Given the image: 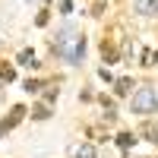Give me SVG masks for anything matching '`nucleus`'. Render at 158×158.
I'll return each mask as SVG.
<instances>
[{"label": "nucleus", "mask_w": 158, "mask_h": 158, "mask_svg": "<svg viewBox=\"0 0 158 158\" xmlns=\"http://www.w3.org/2000/svg\"><path fill=\"white\" fill-rule=\"evenodd\" d=\"M16 63H19V67H32V70H35V67H38L35 51H32V48H22V51H19V57H16Z\"/></svg>", "instance_id": "obj_4"}, {"label": "nucleus", "mask_w": 158, "mask_h": 158, "mask_svg": "<svg viewBox=\"0 0 158 158\" xmlns=\"http://www.w3.org/2000/svg\"><path fill=\"white\" fill-rule=\"evenodd\" d=\"M130 89H133V79L123 76V79H117V89L114 92H117V95H130Z\"/></svg>", "instance_id": "obj_10"}, {"label": "nucleus", "mask_w": 158, "mask_h": 158, "mask_svg": "<svg viewBox=\"0 0 158 158\" xmlns=\"http://www.w3.org/2000/svg\"><path fill=\"white\" fill-rule=\"evenodd\" d=\"M142 136H146L149 142H158V123H155V120H149L146 127H142Z\"/></svg>", "instance_id": "obj_8"}, {"label": "nucleus", "mask_w": 158, "mask_h": 158, "mask_svg": "<svg viewBox=\"0 0 158 158\" xmlns=\"http://www.w3.org/2000/svg\"><path fill=\"white\" fill-rule=\"evenodd\" d=\"M32 117H35V120H48L51 114H48V108H44V104H41V108H35V111H32Z\"/></svg>", "instance_id": "obj_13"}, {"label": "nucleus", "mask_w": 158, "mask_h": 158, "mask_svg": "<svg viewBox=\"0 0 158 158\" xmlns=\"http://www.w3.org/2000/svg\"><path fill=\"white\" fill-rule=\"evenodd\" d=\"M101 57L108 60V63H114V60H117V48H114L111 38H104V41H101Z\"/></svg>", "instance_id": "obj_6"}, {"label": "nucleus", "mask_w": 158, "mask_h": 158, "mask_svg": "<svg viewBox=\"0 0 158 158\" xmlns=\"http://www.w3.org/2000/svg\"><path fill=\"white\" fill-rule=\"evenodd\" d=\"M73 152H76V158H98V152H95V146H92V142H85V146H76Z\"/></svg>", "instance_id": "obj_7"}, {"label": "nucleus", "mask_w": 158, "mask_h": 158, "mask_svg": "<svg viewBox=\"0 0 158 158\" xmlns=\"http://www.w3.org/2000/svg\"><path fill=\"white\" fill-rule=\"evenodd\" d=\"M98 76H101V79H108V82H111V79H114V76H111V70H108V67H101V70H98Z\"/></svg>", "instance_id": "obj_15"}, {"label": "nucleus", "mask_w": 158, "mask_h": 158, "mask_svg": "<svg viewBox=\"0 0 158 158\" xmlns=\"http://www.w3.org/2000/svg\"><path fill=\"white\" fill-rule=\"evenodd\" d=\"M136 13L139 16H155L158 13V0H136Z\"/></svg>", "instance_id": "obj_5"}, {"label": "nucleus", "mask_w": 158, "mask_h": 158, "mask_svg": "<svg viewBox=\"0 0 158 158\" xmlns=\"http://www.w3.org/2000/svg\"><path fill=\"white\" fill-rule=\"evenodd\" d=\"M54 51L57 57H63L67 63H79L85 57V35L76 29V25H63L57 41H54Z\"/></svg>", "instance_id": "obj_1"}, {"label": "nucleus", "mask_w": 158, "mask_h": 158, "mask_svg": "<svg viewBox=\"0 0 158 158\" xmlns=\"http://www.w3.org/2000/svg\"><path fill=\"white\" fill-rule=\"evenodd\" d=\"M41 89V82H38V79H29V82H25V92H38Z\"/></svg>", "instance_id": "obj_14"}, {"label": "nucleus", "mask_w": 158, "mask_h": 158, "mask_svg": "<svg viewBox=\"0 0 158 158\" xmlns=\"http://www.w3.org/2000/svg\"><path fill=\"white\" fill-rule=\"evenodd\" d=\"M25 114H29V111H25V104H13V108H10V114L3 117V120H0V133H10V130H16L19 123H22V117Z\"/></svg>", "instance_id": "obj_3"}, {"label": "nucleus", "mask_w": 158, "mask_h": 158, "mask_svg": "<svg viewBox=\"0 0 158 158\" xmlns=\"http://www.w3.org/2000/svg\"><path fill=\"white\" fill-rule=\"evenodd\" d=\"M16 79V70L6 67V63H0V82H13Z\"/></svg>", "instance_id": "obj_11"}, {"label": "nucleus", "mask_w": 158, "mask_h": 158, "mask_svg": "<svg viewBox=\"0 0 158 158\" xmlns=\"http://www.w3.org/2000/svg\"><path fill=\"white\" fill-rule=\"evenodd\" d=\"M142 63H146V67H155V63H158V54H155L152 48H146V51H142Z\"/></svg>", "instance_id": "obj_12"}, {"label": "nucleus", "mask_w": 158, "mask_h": 158, "mask_svg": "<svg viewBox=\"0 0 158 158\" xmlns=\"http://www.w3.org/2000/svg\"><path fill=\"white\" fill-rule=\"evenodd\" d=\"M158 111V95L152 89H139L133 95V114H155Z\"/></svg>", "instance_id": "obj_2"}, {"label": "nucleus", "mask_w": 158, "mask_h": 158, "mask_svg": "<svg viewBox=\"0 0 158 158\" xmlns=\"http://www.w3.org/2000/svg\"><path fill=\"white\" fill-rule=\"evenodd\" d=\"M133 142H136V136H133V133H120V136H117V146H120L123 152L133 149Z\"/></svg>", "instance_id": "obj_9"}]
</instances>
